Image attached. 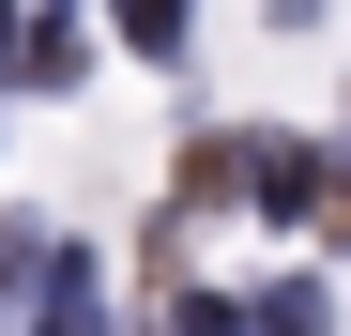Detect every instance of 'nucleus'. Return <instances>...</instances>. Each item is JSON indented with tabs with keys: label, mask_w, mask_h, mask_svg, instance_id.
I'll return each instance as SVG.
<instances>
[{
	"label": "nucleus",
	"mask_w": 351,
	"mask_h": 336,
	"mask_svg": "<svg viewBox=\"0 0 351 336\" xmlns=\"http://www.w3.org/2000/svg\"><path fill=\"white\" fill-rule=\"evenodd\" d=\"M31 336H107V275H92L77 245L31 260Z\"/></svg>",
	"instance_id": "1"
},
{
	"label": "nucleus",
	"mask_w": 351,
	"mask_h": 336,
	"mask_svg": "<svg viewBox=\"0 0 351 336\" xmlns=\"http://www.w3.org/2000/svg\"><path fill=\"white\" fill-rule=\"evenodd\" d=\"M16 77H31V92H77V77H92V62H77V16H46V31L16 46Z\"/></svg>",
	"instance_id": "2"
},
{
	"label": "nucleus",
	"mask_w": 351,
	"mask_h": 336,
	"mask_svg": "<svg viewBox=\"0 0 351 336\" xmlns=\"http://www.w3.org/2000/svg\"><path fill=\"white\" fill-rule=\"evenodd\" d=\"M107 16H123V46H138V62H168V46H184V0H107Z\"/></svg>",
	"instance_id": "3"
},
{
	"label": "nucleus",
	"mask_w": 351,
	"mask_h": 336,
	"mask_svg": "<svg viewBox=\"0 0 351 336\" xmlns=\"http://www.w3.org/2000/svg\"><path fill=\"white\" fill-rule=\"evenodd\" d=\"M16 275H31V230H0V291H16Z\"/></svg>",
	"instance_id": "4"
},
{
	"label": "nucleus",
	"mask_w": 351,
	"mask_h": 336,
	"mask_svg": "<svg viewBox=\"0 0 351 336\" xmlns=\"http://www.w3.org/2000/svg\"><path fill=\"white\" fill-rule=\"evenodd\" d=\"M16 46H31V31H16V0H0V77H16Z\"/></svg>",
	"instance_id": "5"
}]
</instances>
